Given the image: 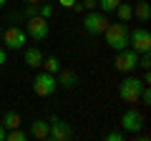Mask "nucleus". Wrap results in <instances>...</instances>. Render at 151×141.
<instances>
[{"label":"nucleus","instance_id":"f257e3e1","mask_svg":"<svg viewBox=\"0 0 151 141\" xmlns=\"http://www.w3.org/2000/svg\"><path fill=\"white\" fill-rule=\"evenodd\" d=\"M103 35H106V45H108L111 50H124V48H129V25H126L124 20L108 23V28L103 30Z\"/></svg>","mask_w":151,"mask_h":141},{"label":"nucleus","instance_id":"4be33fe9","mask_svg":"<svg viewBox=\"0 0 151 141\" xmlns=\"http://www.w3.org/2000/svg\"><path fill=\"white\" fill-rule=\"evenodd\" d=\"M139 65L141 68H151V55L149 53H139Z\"/></svg>","mask_w":151,"mask_h":141},{"label":"nucleus","instance_id":"393cba45","mask_svg":"<svg viewBox=\"0 0 151 141\" xmlns=\"http://www.w3.org/2000/svg\"><path fill=\"white\" fill-rule=\"evenodd\" d=\"M58 3H60V8H73L76 0H58Z\"/></svg>","mask_w":151,"mask_h":141},{"label":"nucleus","instance_id":"f8f14e48","mask_svg":"<svg viewBox=\"0 0 151 141\" xmlns=\"http://www.w3.org/2000/svg\"><path fill=\"white\" fill-rule=\"evenodd\" d=\"M55 81H58V86L60 88H76L78 86V73H76V70H70V68H63V65H60V70H58V78H55Z\"/></svg>","mask_w":151,"mask_h":141},{"label":"nucleus","instance_id":"c756f323","mask_svg":"<svg viewBox=\"0 0 151 141\" xmlns=\"http://www.w3.org/2000/svg\"><path fill=\"white\" fill-rule=\"evenodd\" d=\"M0 38H3V28H0Z\"/></svg>","mask_w":151,"mask_h":141},{"label":"nucleus","instance_id":"9b49d317","mask_svg":"<svg viewBox=\"0 0 151 141\" xmlns=\"http://www.w3.org/2000/svg\"><path fill=\"white\" fill-rule=\"evenodd\" d=\"M23 58H25V65L30 68H40L43 65V50L38 48V45H30V48H23Z\"/></svg>","mask_w":151,"mask_h":141},{"label":"nucleus","instance_id":"dca6fc26","mask_svg":"<svg viewBox=\"0 0 151 141\" xmlns=\"http://www.w3.org/2000/svg\"><path fill=\"white\" fill-rule=\"evenodd\" d=\"M43 70H48V73H58V70H60V60L55 58V55L43 58Z\"/></svg>","mask_w":151,"mask_h":141},{"label":"nucleus","instance_id":"2eb2a0df","mask_svg":"<svg viewBox=\"0 0 151 141\" xmlns=\"http://www.w3.org/2000/svg\"><path fill=\"white\" fill-rule=\"evenodd\" d=\"M3 126L5 129H20V114L18 111H5L3 114Z\"/></svg>","mask_w":151,"mask_h":141},{"label":"nucleus","instance_id":"a211bd4d","mask_svg":"<svg viewBox=\"0 0 151 141\" xmlns=\"http://www.w3.org/2000/svg\"><path fill=\"white\" fill-rule=\"evenodd\" d=\"M5 139L8 141H25L28 134H25V131H20V129H8L5 131Z\"/></svg>","mask_w":151,"mask_h":141},{"label":"nucleus","instance_id":"1a4fd4ad","mask_svg":"<svg viewBox=\"0 0 151 141\" xmlns=\"http://www.w3.org/2000/svg\"><path fill=\"white\" fill-rule=\"evenodd\" d=\"M129 48H134L136 53H149L151 50V33L146 28L129 30Z\"/></svg>","mask_w":151,"mask_h":141},{"label":"nucleus","instance_id":"7ed1b4c3","mask_svg":"<svg viewBox=\"0 0 151 141\" xmlns=\"http://www.w3.org/2000/svg\"><path fill=\"white\" fill-rule=\"evenodd\" d=\"M108 18L106 13L101 10H88L86 15H83V30L88 33V35H103V30L108 28Z\"/></svg>","mask_w":151,"mask_h":141},{"label":"nucleus","instance_id":"b1692460","mask_svg":"<svg viewBox=\"0 0 151 141\" xmlns=\"http://www.w3.org/2000/svg\"><path fill=\"white\" fill-rule=\"evenodd\" d=\"M83 3V10H96V5H98V0H81Z\"/></svg>","mask_w":151,"mask_h":141},{"label":"nucleus","instance_id":"c85d7f7f","mask_svg":"<svg viewBox=\"0 0 151 141\" xmlns=\"http://www.w3.org/2000/svg\"><path fill=\"white\" fill-rule=\"evenodd\" d=\"M5 3H8V0H0V10H3V8H5Z\"/></svg>","mask_w":151,"mask_h":141},{"label":"nucleus","instance_id":"4468645a","mask_svg":"<svg viewBox=\"0 0 151 141\" xmlns=\"http://www.w3.org/2000/svg\"><path fill=\"white\" fill-rule=\"evenodd\" d=\"M131 18H136V20H141V23H149L151 20V5L149 3H136V8H131Z\"/></svg>","mask_w":151,"mask_h":141},{"label":"nucleus","instance_id":"9d476101","mask_svg":"<svg viewBox=\"0 0 151 141\" xmlns=\"http://www.w3.org/2000/svg\"><path fill=\"white\" fill-rule=\"evenodd\" d=\"M25 33H28V38H35V40L48 38V33H50L48 20H45V18H40V15L28 18V20H25Z\"/></svg>","mask_w":151,"mask_h":141},{"label":"nucleus","instance_id":"f03ea898","mask_svg":"<svg viewBox=\"0 0 151 141\" xmlns=\"http://www.w3.org/2000/svg\"><path fill=\"white\" fill-rule=\"evenodd\" d=\"M55 88H58V81H55V73H48V70H43V73H35V78H33V93L40 98H48L55 93Z\"/></svg>","mask_w":151,"mask_h":141},{"label":"nucleus","instance_id":"0eeeda50","mask_svg":"<svg viewBox=\"0 0 151 141\" xmlns=\"http://www.w3.org/2000/svg\"><path fill=\"white\" fill-rule=\"evenodd\" d=\"M48 139L50 141H68V139H73V129H70V124H65L63 119L50 116L48 119Z\"/></svg>","mask_w":151,"mask_h":141},{"label":"nucleus","instance_id":"aec40b11","mask_svg":"<svg viewBox=\"0 0 151 141\" xmlns=\"http://www.w3.org/2000/svg\"><path fill=\"white\" fill-rule=\"evenodd\" d=\"M38 15H40V18H45V20H48V18L53 15V5H50V3H45V0H43V3H40V8H38Z\"/></svg>","mask_w":151,"mask_h":141},{"label":"nucleus","instance_id":"412c9836","mask_svg":"<svg viewBox=\"0 0 151 141\" xmlns=\"http://www.w3.org/2000/svg\"><path fill=\"white\" fill-rule=\"evenodd\" d=\"M38 8H40V3H25V8H23L25 18H33V15H38Z\"/></svg>","mask_w":151,"mask_h":141},{"label":"nucleus","instance_id":"423d86ee","mask_svg":"<svg viewBox=\"0 0 151 141\" xmlns=\"http://www.w3.org/2000/svg\"><path fill=\"white\" fill-rule=\"evenodd\" d=\"M3 43H5L8 50H23L28 43V33L18 25H10V28L3 30Z\"/></svg>","mask_w":151,"mask_h":141},{"label":"nucleus","instance_id":"a878e982","mask_svg":"<svg viewBox=\"0 0 151 141\" xmlns=\"http://www.w3.org/2000/svg\"><path fill=\"white\" fill-rule=\"evenodd\" d=\"M5 60H8V53H5V48H0V65L5 63Z\"/></svg>","mask_w":151,"mask_h":141},{"label":"nucleus","instance_id":"bb28decb","mask_svg":"<svg viewBox=\"0 0 151 141\" xmlns=\"http://www.w3.org/2000/svg\"><path fill=\"white\" fill-rule=\"evenodd\" d=\"M3 139H5V126L0 124V141H3Z\"/></svg>","mask_w":151,"mask_h":141},{"label":"nucleus","instance_id":"cd10ccee","mask_svg":"<svg viewBox=\"0 0 151 141\" xmlns=\"http://www.w3.org/2000/svg\"><path fill=\"white\" fill-rule=\"evenodd\" d=\"M23 3H43V0H23Z\"/></svg>","mask_w":151,"mask_h":141},{"label":"nucleus","instance_id":"5701e85b","mask_svg":"<svg viewBox=\"0 0 151 141\" xmlns=\"http://www.w3.org/2000/svg\"><path fill=\"white\" fill-rule=\"evenodd\" d=\"M106 139H108V141H124V139H126V134H124V131H111Z\"/></svg>","mask_w":151,"mask_h":141},{"label":"nucleus","instance_id":"f3484780","mask_svg":"<svg viewBox=\"0 0 151 141\" xmlns=\"http://www.w3.org/2000/svg\"><path fill=\"white\" fill-rule=\"evenodd\" d=\"M116 15H119V20H131V5H126V3H119V5H116Z\"/></svg>","mask_w":151,"mask_h":141},{"label":"nucleus","instance_id":"39448f33","mask_svg":"<svg viewBox=\"0 0 151 141\" xmlns=\"http://www.w3.org/2000/svg\"><path fill=\"white\" fill-rule=\"evenodd\" d=\"M116 70L119 73H134L139 68V53L134 48H124V50H116V60H113Z\"/></svg>","mask_w":151,"mask_h":141},{"label":"nucleus","instance_id":"6e6552de","mask_svg":"<svg viewBox=\"0 0 151 141\" xmlns=\"http://www.w3.org/2000/svg\"><path fill=\"white\" fill-rule=\"evenodd\" d=\"M121 129L126 131V134H134V136H139V131L144 129V114H141L139 109H126L124 111V116H121Z\"/></svg>","mask_w":151,"mask_h":141},{"label":"nucleus","instance_id":"6ab92c4d","mask_svg":"<svg viewBox=\"0 0 151 141\" xmlns=\"http://www.w3.org/2000/svg\"><path fill=\"white\" fill-rule=\"evenodd\" d=\"M119 3L121 0H98V8H101V13H113Z\"/></svg>","mask_w":151,"mask_h":141},{"label":"nucleus","instance_id":"ddd939ff","mask_svg":"<svg viewBox=\"0 0 151 141\" xmlns=\"http://www.w3.org/2000/svg\"><path fill=\"white\" fill-rule=\"evenodd\" d=\"M28 136L45 141V139H48V121H45V119H35L30 124V134H28Z\"/></svg>","mask_w":151,"mask_h":141},{"label":"nucleus","instance_id":"20e7f679","mask_svg":"<svg viewBox=\"0 0 151 141\" xmlns=\"http://www.w3.org/2000/svg\"><path fill=\"white\" fill-rule=\"evenodd\" d=\"M141 88H144L141 78L126 76L124 81H121V86H119V98H121L124 103H136V101H139V93H141Z\"/></svg>","mask_w":151,"mask_h":141}]
</instances>
